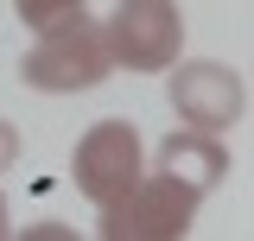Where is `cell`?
Segmentation results:
<instances>
[{"instance_id": "6da1fadb", "label": "cell", "mask_w": 254, "mask_h": 241, "mask_svg": "<svg viewBox=\"0 0 254 241\" xmlns=\"http://www.w3.org/2000/svg\"><path fill=\"white\" fill-rule=\"evenodd\" d=\"M108 70H115L108 32H102V19H89V13H70V19H58V26H45L38 45L26 51V63H19V76H26L38 95L95 89V83H108Z\"/></svg>"}, {"instance_id": "7a4b0ae2", "label": "cell", "mask_w": 254, "mask_h": 241, "mask_svg": "<svg viewBox=\"0 0 254 241\" xmlns=\"http://www.w3.org/2000/svg\"><path fill=\"white\" fill-rule=\"evenodd\" d=\"M197 222V190L165 172H140L115 203H102L108 241H185Z\"/></svg>"}, {"instance_id": "3957f363", "label": "cell", "mask_w": 254, "mask_h": 241, "mask_svg": "<svg viewBox=\"0 0 254 241\" xmlns=\"http://www.w3.org/2000/svg\"><path fill=\"white\" fill-rule=\"evenodd\" d=\"M102 32H108L115 70H172L185 45V13L178 0H115Z\"/></svg>"}, {"instance_id": "277c9868", "label": "cell", "mask_w": 254, "mask_h": 241, "mask_svg": "<svg viewBox=\"0 0 254 241\" xmlns=\"http://www.w3.org/2000/svg\"><path fill=\"white\" fill-rule=\"evenodd\" d=\"M140 172H146V146H140L133 120H95L89 133L76 140V152H70V178H76V190L89 197L95 210L115 203Z\"/></svg>"}, {"instance_id": "5b68a950", "label": "cell", "mask_w": 254, "mask_h": 241, "mask_svg": "<svg viewBox=\"0 0 254 241\" xmlns=\"http://www.w3.org/2000/svg\"><path fill=\"white\" fill-rule=\"evenodd\" d=\"M172 115L185 120V127H203V133H222V127H235L242 108H248V89H242V76L229 70V63H178L172 70Z\"/></svg>"}, {"instance_id": "8992f818", "label": "cell", "mask_w": 254, "mask_h": 241, "mask_svg": "<svg viewBox=\"0 0 254 241\" xmlns=\"http://www.w3.org/2000/svg\"><path fill=\"white\" fill-rule=\"evenodd\" d=\"M159 172L190 184V190L203 197V190H216L222 172H229V146H222L216 133H203V127H178V133H165V146H159Z\"/></svg>"}, {"instance_id": "52a82bcc", "label": "cell", "mask_w": 254, "mask_h": 241, "mask_svg": "<svg viewBox=\"0 0 254 241\" xmlns=\"http://www.w3.org/2000/svg\"><path fill=\"white\" fill-rule=\"evenodd\" d=\"M13 13H19L26 32H45V26H58V19H70V13H89V6L83 0H13Z\"/></svg>"}, {"instance_id": "ba28073f", "label": "cell", "mask_w": 254, "mask_h": 241, "mask_svg": "<svg viewBox=\"0 0 254 241\" xmlns=\"http://www.w3.org/2000/svg\"><path fill=\"white\" fill-rule=\"evenodd\" d=\"M13 159H19V127L0 120V172H13Z\"/></svg>"}, {"instance_id": "9c48e42d", "label": "cell", "mask_w": 254, "mask_h": 241, "mask_svg": "<svg viewBox=\"0 0 254 241\" xmlns=\"http://www.w3.org/2000/svg\"><path fill=\"white\" fill-rule=\"evenodd\" d=\"M6 229H13V222H6V197H0V235H6Z\"/></svg>"}]
</instances>
